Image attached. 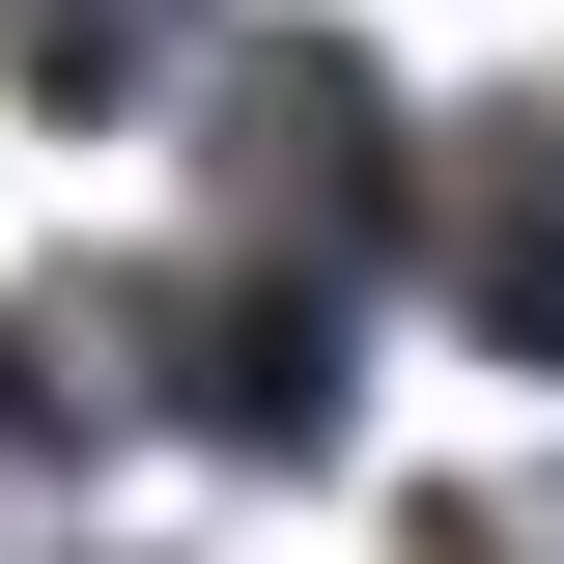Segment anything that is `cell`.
<instances>
[{
    "mask_svg": "<svg viewBox=\"0 0 564 564\" xmlns=\"http://www.w3.org/2000/svg\"><path fill=\"white\" fill-rule=\"evenodd\" d=\"M113 367L198 423V452H339V395H367V282H339V254H254V226H198V254L113 282Z\"/></svg>",
    "mask_w": 564,
    "mask_h": 564,
    "instance_id": "6da1fadb",
    "label": "cell"
},
{
    "mask_svg": "<svg viewBox=\"0 0 564 564\" xmlns=\"http://www.w3.org/2000/svg\"><path fill=\"white\" fill-rule=\"evenodd\" d=\"M0 57L57 85V113H113V85H170V57H198V0H0Z\"/></svg>",
    "mask_w": 564,
    "mask_h": 564,
    "instance_id": "3957f363",
    "label": "cell"
},
{
    "mask_svg": "<svg viewBox=\"0 0 564 564\" xmlns=\"http://www.w3.org/2000/svg\"><path fill=\"white\" fill-rule=\"evenodd\" d=\"M452 311H480L508 367H564V113H480V141H423V226H395Z\"/></svg>",
    "mask_w": 564,
    "mask_h": 564,
    "instance_id": "7a4b0ae2",
    "label": "cell"
}]
</instances>
